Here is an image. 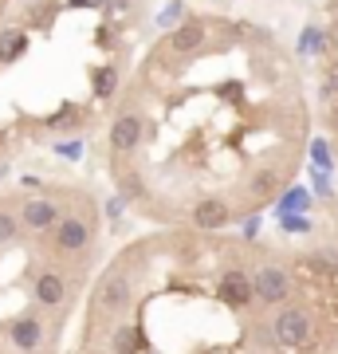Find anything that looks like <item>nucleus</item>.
<instances>
[{
	"label": "nucleus",
	"mask_w": 338,
	"mask_h": 354,
	"mask_svg": "<svg viewBox=\"0 0 338 354\" xmlns=\"http://www.w3.org/2000/svg\"><path fill=\"white\" fill-rule=\"evenodd\" d=\"M307 339H311V319L303 315V311H295V307H288L276 319V342L291 351V346H303Z\"/></svg>",
	"instance_id": "nucleus-1"
},
{
	"label": "nucleus",
	"mask_w": 338,
	"mask_h": 354,
	"mask_svg": "<svg viewBox=\"0 0 338 354\" xmlns=\"http://www.w3.org/2000/svg\"><path fill=\"white\" fill-rule=\"evenodd\" d=\"M252 283H256V295H260L263 304H283L291 295V279L283 276L279 268H260Z\"/></svg>",
	"instance_id": "nucleus-2"
},
{
	"label": "nucleus",
	"mask_w": 338,
	"mask_h": 354,
	"mask_svg": "<svg viewBox=\"0 0 338 354\" xmlns=\"http://www.w3.org/2000/svg\"><path fill=\"white\" fill-rule=\"evenodd\" d=\"M252 295H256V283H252L244 272H228L225 279H220V299L232 307H248Z\"/></svg>",
	"instance_id": "nucleus-3"
},
{
	"label": "nucleus",
	"mask_w": 338,
	"mask_h": 354,
	"mask_svg": "<svg viewBox=\"0 0 338 354\" xmlns=\"http://www.w3.org/2000/svg\"><path fill=\"white\" fill-rule=\"evenodd\" d=\"M99 304L106 307V311H122V307L130 304V279H126V276L102 279V288H99Z\"/></svg>",
	"instance_id": "nucleus-4"
},
{
	"label": "nucleus",
	"mask_w": 338,
	"mask_h": 354,
	"mask_svg": "<svg viewBox=\"0 0 338 354\" xmlns=\"http://www.w3.org/2000/svg\"><path fill=\"white\" fill-rule=\"evenodd\" d=\"M138 138H142L138 114H122V118L114 122V130H111V146H114V150H134Z\"/></svg>",
	"instance_id": "nucleus-5"
},
{
	"label": "nucleus",
	"mask_w": 338,
	"mask_h": 354,
	"mask_svg": "<svg viewBox=\"0 0 338 354\" xmlns=\"http://www.w3.org/2000/svg\"><path fill=\"white\" fill-rule=\"evenodd\" d=\"M24 225L28 228H39V232H44V228H51V225H55V205L44 201V197L28 201L24 205Z\"/></svg>",
	"instance_id": "nucleus-6"
},
{
	"label": "nucleus",
	"mask_w": 338,
	"mask_h": 354,
	"mask_svg": "<svg viewBox=\"0 0 338 354\" xmlns=\"http://www.w3.org/2000/svg\"><path fill=\"white\" fill-rule=\"evenodd\" d=\"M193 221H197L205 232H213V228H220L228 221V205L225 201H200L197 213H193Z\"/></svg>",
	"instance_id": "nucleus-7"
},
{
	"label": "nucleus",
	"mask_w": 338,
	"mask_h": 354,
	"mask_svg": "<svg viewBox=\"0 0 338 354\" xmlns=\"http://www.w3.org/2000/svg\"><path fill=\"white\" fill-rule=\"evenodd\" d=\"M87 236H91V232H87V225H83V221H63L55 241H59L63 252H79V248L87 244Z\"/></svg>",
	"instance_id": "nucleus-8"
},
{
	"label": "nucleus",
	"mask_w": 338,
	"mask_h": 354,
	"mask_svg": "<svg viewBox=\"0 0 338 354\" xmlns=\"http://www.w3.org/2000/svg\"><path fill=\"white\" fill-rule=\"evenodd\" d=\"M36 299L39 304H59L63 299V279L55 276V272H44V276L36 279Z\"/></svg>",
	"instance_id": "nucleus-9"
},
{
	"label": "nucleus",
	"mask_w": 338,
	"mask_h": 354,
	"mask_svg": "<svg viewBox=\"0 0 338 354\" xmlns=\"http://www.w3.org/2000/svg\"><path fill=\"white\" fill-rule=\"evenodd\" d=\"M28 48V36L24 32H4L0 36V64H12V59H20Z\"/></svg>",
	"instance_id": "nucleus-10"
},
{
	"label": "nucleus",
	"mask_w": 338,
	"mask_h": 354,
	"mask_svg": "<svg viewBox=\"0 0 338 354\" xmlns=\"http://www.w3.org/2000/svg\"><path fill=\"white\" fill-rule=\"evenodd\" d=\"M39 335H44V330H39L36 319H20V323L12 327V342L20 346V351H32V346L39 342Z\"/></svg>",
	"instance_id": "nucleus-11"
},
{
	"label": "nucleus",
	"mask_w": 338,
	"mask_h": 354,
	"mask_svg": "<svg viewBox=\"0 0 338 354\" xmlns=\"http://www.w3.org/2000/svg\"><path fill=\"white\" fill-rule=\"evenodd\" d=\"M197 44H205V28L200 24H181L173 32V48L177 51H193Z\"/></svg>",
	"instance_id": "nucleus-12"
},
{
	"label": "nucleus",
	"mask_w": 338,
	"mask_h": 354,
	"mask_svg": "<svg viewBox=\"0 0 338 354\" xmlns=\"http://www.w3.org/2000/svg\"><path fill=\"white\" fill-rule=\"evenodd\" d=\"M138 342H142L138 327H118V335H114V351L118 354H134L138 351Z\"/></svg>",
	"instance_id": "nucleus-13"
},
{
	"label": "nucleus",
	"mask_w": 338,
	"mask_h": 354,
	"mask_svg": "<svg viewBox=\"0 0 338 354\" xmlns=\"http://www.w3.org/2000/svg\"><path fill=\"white\" fill-rule=\"evenodd\" d=\"M114 87H118V71L114 67H99L95 71V95L106 99V95H114Z\"/></svg>",
	"instance_id": "nucleus-14"
},
{
	"label": "nucleus",
	"mask_w": 338,
	"mask_h": 354,
	"mask_svg": "<svg viewBox=\"0 0 338 354\" xmlns=\"http://www.w3.org/2000/svg\"><path fill=\"white\" fill-rule=\"evenodd\" d=\"M307 205H311V201H307V193H303V189H291L288 197H283V201H279V213L288 216L291 209H295V213H303V209H307Z\"/></svg>",
	"instance_id": "nucleus-15"
},
{
	"label": "nucleus",
	"mask_w": 338,
	"mask_h": 354,
	"mask_svg": "<svg viewBox=\"0 0 338 354\" xmlns=\"http://www.w3.org/2000/svg\"><path fill=\"white\" fill-rule=\"evenodd\" d=\"M311 158H314V165H326V169H330V150H326V142H323V138L311 146Z\"/></svg>",
	"instance_id": "nucleus-16"
},
{
	"label": "nucleus",
	"mask_w": 338,
	"mask_h": 354,
	"mask_svg": "<svg viewBox=\"0 0 338 354\" xmlns=\"http://www.w3.org/2000/svg\"><path fill=\"white\" fill-rule=\"evenodd\" d=\"M12 232H16L12 213H0V244H4V241H12Z\"/></svg>",
	"instance_id": "nucleus-17"
},
{
	"label": "nucleus",
	"mask_w": 338,
	"mask_h": 354,
	"mask_svg": "<svg viewBox=\"0 0 338 354\" xmlns=\"http://www.w3.org/2000/svg\"><path fill=\"white\" fill-rule=\"evenodd\" d=\"M283 228H288V232H307V221H303V216H283Z\"/></svg>",
	"instance_id": "nucleus-18"
},
{
	"label": "nucleus",
	"mask_w": 338,
	"mask_h": 354,
	"mask_svg": "<svg viewBox=\"0 0 338 354\" xmlns=\"http://www.w3.org/2000/svg\"><path fill=\"white\" fill-rule=\"evenodd\" d=\"M314 48H319V32L307 28V32H303V51H314Z\"/></svg>",
	"instance_id": "nucleus-19"
},
{
	"label": "nucleus",
	"mask_w": 338,
	"mask_h": 354,
	"mask_svg": "<svg viewBox=\"0 0 338 354\" xmlns=\"http://www.w3.org/2000/svg\"><path fill=\"white\" fill-rule=\"evenodd\" d=\"M326 95H338V64L330 67V75H326Z\"/></svg>",
	"instance_id": "nucleus-20"
},
{
	"label": "nucleus",
	"mask_w": 338,
	"mask_h": 354,
	"mask_svg": "<svg viewBox=\"0 0 338 354\" xmlns=\"http://www.w3.org/2000/svg\"><path fill=\"white\" fill-rule=\"evenodd\" d=\"M59 153H67V158H79V153H83V146H79V142H75V146H59Z\"/></svg>",
	"instance_id": "nucleus-21"
}]
</instances>
